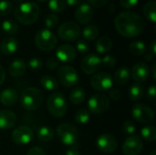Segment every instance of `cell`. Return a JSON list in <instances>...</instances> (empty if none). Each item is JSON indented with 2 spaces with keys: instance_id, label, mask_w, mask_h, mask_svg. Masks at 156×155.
<instances>
[{
  "instance_id": "obj_1",
  "label": "cell",
  "mask_w": 156,
  "mask_h": 155,
  "mask_svg": "<svg viewBox=\"0 0 156 155\" xmlns=\"http://www.w3.org/2000/svg\"><path fill=\"white\" fill-rule=\"evenodd\" d=\"M114 26L117 32L122 37H134L144 32L145 23L138 14L133 11H125L115 17Z\"/></svg>"
},
{
  "instance_id": "obj_2",
  "label": "cell",
  "mask_w": 156,
  "mask_h": 155,
  "mask_svg": "<svg viewBox=\"0 0 156 155\" xmlns=\"http://www.w3.org/2000/svg\"><path fill=\"white\" fill-rule=\"evenodd\" d=\"M40 8L35 2L20 3L14 11L15 18L22 25H32L39 17Z\"/></svg>"
},
{
  "instance_id": "obj_3",
  "label": "cell",
  "mask_w": 156,
  "mask_h": 155,
  "mask_svg": "<svg viewBox=\"0 0 156 155\" xmlns=\"http://www.w3.org/2000/svg\"><path fill=\"white\" fill-rule=\"evenodd\" d=\"M43 92L36 87H28L25 89L20 96V103L22 107L27 111H36L43 103Z\"/></svg>"
},
{
  "instance_id": "obj_4",
  "label": "cell",
  "mask_w": 156,
  "mask_h": 155,
  "mask_svg": "<svg viewBox=\"0 0 156 155\" xmlns=\"http://www.w3.org/2000/svg\"><path fill=\"white\" fill-rule=\"evenodd\" d=\"M47 108L48 112L55 118L63 117L68 110L65 96L60 92H54L48 97Z\"/></svg>"
},
{
  "instance_id": "obj_5",
  "label": "cell",
  "mask_w": 156,
  "mask_h": 155,
  "mask_svg": "<svg viewBox=\"0 0 156 155\" xmlns=\"http://www.w3.org/2000/svg\"><path fill=\"white\" fill-rule=\"evenodd\" d=\"M58 140L66 146H74L78 141V129L71 123L64 122L59 124L56 129Z\"/></svg>"
},
{
  "instance_id": "obj_6",
  "label": "cell",
  "mask_w": 156,
  "mask_h": 155,
  "mask_svg": "<svg viewBox=\"0 0 156 155\" xmlns=\"http://www.w3.org/2000/svg\"><path fill=\"white\" fill-rule=\"evenodd\" d=\"M36 46L42 51H51L58 45V38L55 34L47 28L39 30L35 37Z\"/></svg>"
},
{
  "instance_id": "obj_7",
  "label": "cell",
  "mask_w": 156,
  "mask_h": 155,
  "mask_svg": "<svg viewBox=\"0 0 156 155\" xmlns=\"http://www.w3.org/2000/svg\"><path fill=\"white\" fill-rule=\"evenodd\" d=\"M57 76L60 84L66 88L74 87L78 84L80 80V77L77 70L73 67L69 65L60 67L57 72Z\"/></svg>"
},
{
  "instance_id": "obj_8",
  "label": "cell",
  "mask_w": 156,
  "mask_h": 155,
  "mask_svg": "<svg viewBox=\"0 0 156 155\" xmlns=\"http://www.w3.org/2000/svg\"><path fill=\"white\" fill-rule=\"evenodd\" d=\"M80 33V26L72 21L64 22L58 28V36L64 41H75L79 38Z\"/></svg>"
},
{
  "instance_id": "obj_9",
  "label": "cell",
  "mask_w": 156,
  "mask_h": 155,
  "mask_svg": "<svg viewBox=\"0 0 156 155\" xmlns=\"http://www.w3.org/2000/svg\"><path fill=\"white\" fill-rule=\"evenodd\" d=\"M132 115L135 121L144 124H149L154 120V112L149 106L136 103L132 108Z\"/></svg>"
},
{
  "instance_id": "obj_10",
  "label": "cell",
  "mask_w": 156,
  "mask_h": 155,
  "mask_svg": "<svg viewBox=\"0 0 156 155\" xmlns=\"http://www.w3.org/2000/svg\"><path fill=\"white\" fill-rule=\"evenodd\" d=\"M110 107V100L104 94H94L88 100V111L94 114L105 112Z\"/></svg>"
},
{
  "instance_id": "obj_11",
  "label": "cell",
  "mask_w": 156,
  "mask_h": 155,
  "mask_svg": "<svg viewBox=\"0 0 156 155\" xmlns=\"http://www.w3.org/2000/svg\"><path fill=\"white\" fill-rule=\"evenodd\" d=\"M90 85L95 90L105 91L112 88L113 79L110 73L100 72L92 76L90 79Z\"/></svg>"
},
{
  "instance_id": "obj_12",
  "label": "cell",
  "mask_w": 156,
  "mask_h": 155,
  "mask_svg": "<svg viewBox=\"0 0 156 155\" xmlns=\"http://www.w3.org/2000/svg\"><path fill=\"white\" fill-rule=\"evenodd\" d=\"M96 147L101 153H111L115 152L118 148V142L113 135L109 133H103L97 138Z\"/></svg>"
},
{
  "instance_id": "obj_13",
  "label": "cell",
  "mask_w": 156,
  "mask_h": 155,
  "mask_svg": "<svg viewBox=\"0 0 156 155\" xmlns=\"http://www.w3.org/2000/svg\"><path fill=\"white\" fill-rule=\"evenodd\" d=\"M80 67L87 75L95 74L101 68V58L96 54H88L81 60Z\"/></svg>"
},
{
  "instance_id": "obj_14",
  "label": "cell",
  "mask_w": 156,
  "mask_h": 155,
  "mask_svg": "<svg viewBox=\"0 0 156 155\" xmlns=\"http://www.w3.org/2000/svg\"><path fill=\"white\" fill-rule=\"evenodd\" d=\"M144 148L142 139L138 135L129 136L122 144V152L125 155H139Z\"/></svg>"
},
{
  "instance_id": "obj_15",
  "label": "cell",
  "mask_w": 156,
  "mask_h": 155,
  "mask_svg": "<svg viewBox=\"0 0 156 155\" xmlns=\"http://www.w3.org/2000/svg\"><path fill=\"white\" fill-rule=\"evenodd\" d=\"M33 138V132L28 126H19L11 133V139L17 145L27 144Z\"/></svg>"
},
{
  "instance_id": "obj_16",
  "label": "cell",
  "mask_w": 156,
  "mask_h": 155,
  "mask_svg": "<svg viewBox=\"0 0 156 155\" xmlns=\"http://www.w3.org/2000/svg\"><path fill=\"white\" fill-rule=\"evenodd\" d=\"M74 16H75L76 20L80 24L87 25L93 19L94 13H93L92 7L89 4L83 3L77 6Z\"/></svg>"
},
{
  "instance_id": "obj_17",
  "label": "cell",
  "mask_w": 156,
  "mask_h": 155,
  "mask_svg": "<svg viewBox=\"0 0 156 155\" xmlns=\"http://www.w3.org/2000/svg\"><path fill=\"white\" fill-rule=\"evenodd\" d=\"M76 56H77L76 49L74 48V47L69 44H63L59 46L56 50V58L58 61L64 63H69L73 61Z\"/></svg>"
},
{
  "instance_id": "obj_18",
  "label": "cell",
  "mask_w": 156,
  "mask_h": 155,
  "mask_svg": "<svg viewBox=\"0 0 156 155\" xmlns=\"http://www.w3.org/2000/svg\"><path fill=\"white\" fill-rule=\"evenodd\" d=\"M151 71L148 65L144 62H137L133 65L131 76L137 82H144L150 76Z\"/></svg>"
},
{
  "instance_id": "obj_19",
  "label": "cell",
  "mask_w": 156,
  "mask_h": 155,
  "mask_svg": "<svg viewBox=\"0 0 156 155\" xmlns=\"http://www.w3.org/2000/svg\"><path fill=\"white\" fill-rule=\"evenodd\" d=\"M16 114L9 110H1L0 111V129L1 130H9L13 128L16 123Z\"/></svg>"
},
{
  "instance_id": "obj_20",
  "label": "cell",
  "mask_w": 156,
  "mask_h": 155,
  "mask_svg": "<svg viewBox=\"0 0 156 155\" xmlns=\"http://www.w3.org/2000/svg\"><path fill=\"white\" fill-rule=\"evenodd\" d=\"M18 100V93L16 90L7 88L0 92V102L5 107L14 106Z\"/></svg>"
},
{
  "instance_id": "obj_21",
  "label": "cell",
  "mask_w": 156,
  "mask_h": 155,
  "mask_svg": "<svg viewBox=\"0 0 156 155\" xmlns=\"http://www.w3.org/2000/svg\"><path fill=\"white\" fill-rule=\"evenodd\" d=\"M17 49H18V41L15 37H5L0 43V51L6 56L15 54Z\"/></svg>"
},
{
  "instance_id": "obj_22",
  "label": "cell",
  "mask_w": 156,
  "mask_h": 155,
  "mask_svg": "<svg viewBox=\"0 0 156 155\" xmlns=\"http://www.w3.org/2000/svg\"><path fill=\"white\" fill-rule=\"evenodd\" d=\"M27 70V65L24 60L21 58H17L13 60L8 67V73L12 77H20L25 74Z\"/></svg>"
},
{
  "instance_id": "obj_23",
  "label": "cell",
  "mask_w": 156,
  "mask_h": 155,
  "mask_svg": "<svg viewBox=\"0 0 156 155\" xmlns=\"http://www.w3.org/2000/svg\"><path fill=\"white\" fill-rule=\"evenodd\" d=\"M131 78V71L127 67H121L114 74V80L118 85L126 84Z\"/></svg>"
},
{
  "instance_id": "obj_24",
  "label": "cell",
  "mask_w": 156,
  "mask_h": 155,
  "mask_svg": "<svg viewBox=\"0 0 156 155\" xmlns=\"http://www.w3.org/2000/svg\"><path fill=\"white\" fill-rule=\"evenodd\" d=\"M112 48V41L108 37H100L95 44L96 51L99 54H104L109 52Z\"/></svg>"
},
{
  "instance_id": "obj_25",
  "label": "cell",
  "mask_w": 156,
  "mask_h": 155,
  "mask_svg": "<svg viewBox=\"0 0 156 155\" xmlns=\"http://www.w3.org/2000/svg\"><path fill=\"white\" fill-rule=\"evenodd\" d=\"M40 84L41 86L47 90H49V91H54V90H57L58 89V80L50 76V75H43L41 78H40Z\"/></svg>"
},
{
  "instance_id": "obj_26",
  "label": "cell",
  "mask_w": 156,
  "mask_h": 155,
  "mask_svg": "<svg viewBox=\"0 0 156 155\" xmlns=\"http://www.w3.org/2000/svg\"><path fill=\"white\" fill-rule=\"evenodd\" d=\"M144 16L149 21L155 23L156 22V2L155 1H149L147 2L143 8Z\"/></svg>"
},
{
  "instance_id": "obj_27",
  "label": "cell",
  "mask_w": 156,
  "mask_h": 155,
  "mask_svg": "<svg viewBox=\"0 0 156 155\" xmlns=\"http://www.w3.org/2000/svg\"><path fill=\"white\" fill-rule=\"evenodd\" d=\"M1 29L2 31L8 36H13L17 33L19 26L17 23L13 19H5L1 23Z\"/></svg>"
},
{
  "instance_id": "obj_28",
  "label": "cell",
  "mask_w": 156,
  "mask_h": 155,
  "mask_svg": "<svg viewBox=\"0 0 156 155\" xmlns=\"http://www.w3.org/2000/svg\"><path fill=\"white\" fill-rule=\"evenodd\" d=\"M85 100V90L81 87H77L73 89L69 94V100L75 104L80 105Z\"/></svg>"
},
{
  "instance_id": "obj_29",
  "label": "cell",
  "mask_w": 156,
  "mask_h": 155,
  "mask_svg": "<svg viewBox=\"0 0 156 155\" xmlns=\"http://www.w3.org/2000/svg\"><path fill=\"white\" fill-rule=\"evenodd\" d=\"M128 95L131 100L133 101H137L141 100L144 97V88L142 85L139 83H134L133 84L129 90H128Z\"/></svg>"
},
{
  "instance_id": "obj_30",
  "label": "cell",
  "mask_w": 156,
  "mask_h": 155,
  "mask_svg": "<svg viewBox=\"0 0 156 155\" xmlns=\"http://www.w3.org/2000/svg\"><path fill=\"white\" fill-rule=\"evenodd\" d=\"M100 34V30L95 25H87L82 30V36L86 40H95Z\"/></svg>"
},
{
  "instance_id": "obj_31",
  "label": "cell",
  "mask_w": 156,
  "mask_h": 155,
  "mask_svg": "<svg viewBox=\"0 0 156 155\" xmlns=\"http://www.w3.org/2000/svg\"><path fill=\"white\" fill-rule=\"evenodd\" d=\"M140 133H141L142 138L146 142L153 143L156 140V129L154 126L146 125L141 129Z\"/></svg>"
},
{
  "instance_id": "obj_32",
  "label": "cell",
  "mask_w": 156,
  "mask_h": 155,
  "mask_svg": "<svg viewBox=\"0 0 156 155\" xmlns=\"http://www.w3.org/2000/svg\"><path fill=\"white\" fill-rule=\"evenodd\" d=\"M37 136L41 142H50L54 137V132L48 126H42L37 130Z\"/></svg>"
},
{
  "instance_id": "obj_33",
  "label": "cell",
  "mask_w": 156,
  "mask_h": 155,
  "mask_svg": "<svg viewBox=\"0 0 156 155\" xmlns=\"http://www.w3.org/2000/svg\"><path fill=\"white\" fill-rule=\"evenodd\" d=\"M129 48H130V51L132 52V54H133L135 56H142L146 51L145 44L140 40H136V41L132 42L130 44Z\"/></svg>"
},
{
  "instance_id": "obj_34",
  "label": "cell",
  "mask_w": 156,
  "mask_h": 155,
  "mask_svg": "<svg viewBox=\"0 0 156 155\" xmlns=\"http://www.w3.org/2000/svg\"><path fill=\"white\" fill-rule=\"evenodd\" d=\"M48 7L54 14H59L66 9L67 4L65 0H49Z\"/></svg>"
},
{
  "instance_id": "obj_35",
  "label": "cell",
  "mask_w": 156,
  "mask_h": 155,
  "mask_svg": "<svg viewBox=\"0 0 156 155\" xmlns=\"http://www.w3.org/2000/svg\"><path fill=\"white\" fill-rule=\"evenodd\" d=\"M90 112L86 109H80L75 113V122L80 125H84L90 121Z\"/></svg>"
},
{
  "instance_id": "obj_36",
  "label": "cell",
  "mask_w": 156,
  "mask_h": 155,
  "mask_svg": "<svg viewBox=\"0 0 156 155\" xmlns=\"http://www.w3.org/2000/svg\"><path fill=\"white\" fill-rule=\"evenodd\" d=\"M58 17L56 14L54 13H50L48 14L46 18H45V26L47 27V29H52L55 28L56 26H58Z\"/></svg>"
},
{
  "instance_id": "obj_37",
  "label": "cell",
  "mask_w": 156,
  "mask_h": 155,
  "mask_svg": "<svg viewBox=\"0 0 156 155\" xmlns=\"http://www.w3.org/2000/svg\"><path fill=\"white\" fill-rule=\"evenodd\" d=\"M13 5L9 0H0V16H5L12 12Z\"/></svg>"
},
{
  "instance_id": "obj_38",
  "label": "cell",
  "mask_w": 156,
  "mask_h": 155,
  "mask_svg": "<svg viewBox=\"0 0 156 155\" xmlns=\"http://www.w3.org/2000/svg\"><path fill=\"white\" fill-rule=\"evenodd\" d=\"M117 63V59L112 55H106L103 58H101V66H104L105 68L111 69L113 68Z\"/></svg>"
},
{
  "instance_id": "obj_39",
  "label": "cell",
  "mask_w": 156,
  "mask_h": 155,
  "mask_svg": "<svg viewBox=\"0 0 156 155\" xmlns=\"http://www.w3.org/2000/svg\"><path fill=\"white\" fill-rule=\"evenodd\" d=\"M122 131L127 135H130V136L131 135H133V133L136 131L135 124L132 121H126L122 124Z\"/></svg>"
},
{
  "instance_id": "obj_40",
  "label": "cell",
  "mask_w": 156,
  "mask_h": 155,
  "mask_svg": "<svg viewBox=\"0 0 156 155\" xmlns=\"http://www.w3.org/2000/svg\"><path fill=\"white\" fill-rule=\"evenodd\" d=\"M43 67V62L40 58H33L28 61V68L30 70L33 71H37L39 69H41Z\"/></svg>"
},
{
  "instance_id": "obj_41",
  "label": "cell",
  "mask_w": 156,
  "mask_h": 155,
  "mask_svg": "<svg viewBox=\"0 0 156 155\" xmlns=\"http://www.w3.org/2000/svg\"><path fill=\"white\" fill-rule=\"evenodd\" d=\"M78 52H80V54H86L88 53L90 48H89V44L83 40V39H80V40H78L77 41V44H76V48Z\"/></svg>"
},
{
  "instance_id": "obj_42",
  "label": "cell",
  "mask_w": 156,
  "mask_h": 155,
  "mask_svg": "<svg viewBox=\"0 0 156 155\" xmlns=\"http://www.w3.org/2000/svg\"><path fill=\"white\" fill-rule=\"evenodd\" d=\"M146 95H147V99L152 101V102H154L156 99V87L154 85H152L148 88L147 90V92H146Z\"/></svg>"
},
{
  "instance_id": "obj_43",
  "label": "cell",
  "mask_w": 156,
  "mask_h": 155,
  "mask_svg": "<svg viewBox=\"0 0 156 155\" xmlns=\"http://www.w3.org/2000/svg\"><path fill=\"white\" fill-rule=\"evenodd\" d=\"M139 0H120V4L123 8H132L138 4Z\"/></svg>"
},
{
  "instance_id": "obj_44",
  "label": "cell",
  "mask_w": 156,
  "mask_h": 155,
  "mask_svg": "<svg viewBox=\"0 0 156 155\" xmlns=\"http://www.w3.org/2000/svg\"><path fill=\"white\" fill-rule=\"evenodd\" d=\"M58 64H59V62L56 58H50L47 61V68L49 70H54L58 67Z\"/></svg>"
},
{
  "instance_id": "obj_45",
  "label": "cell",
  "mask_w": 156,
  "mask_h": 155,
  "mask_svg": "<svg viewBox=\"0 0 156 155\" xmlns=\"http://www.w3.org/2000/svg\"><path fill=\"white\" fill-rule=\"evenodd\" d=\"M109 0H89L90 2V6H94V7H102L105 5H107Z\"/></svg>"
},
{
  "instance_id": "obj_46",
  "label": "cell",
  "mask_w": 156,
  "mask_h": 155,
  "mask_svg": "<svg viewBox=\"0 0 156 155\" xmlns=\"http://www.w3.org/2000/svg\"><path fill=\"white\" fill-rule=\"evenodd\" d=\"M27 155H46V153L39 147H33L28 150Z\"/></svg>"
},
{
  "instance_id": "obj_47",
  "label": "cell",
  "mask_w": 156,
  "mask_h": 155,
  "mask_svg": "<svg viewBox=\"0 0 156 155\" xmlns=\"http://www.w3.org/2000/svg\"><path fill=\"white\" fill-rule=\"evenodd\" d=\"M110 97L113 100H119L121 99V97H122V93L117 89H111V90H110Z\"/></svg>"
},
{
  "instance_id": "obj_48",
  "label": "cell",
  "mask_w": 156,
  "mask_h": 155,
  "mask_svg": "<svg viewBox=\"0 0 156 155\" xmlns=\"http://www.w3.org/2000/svg\"><path fill=\"white\" fill-rule=\"evenodd\" d=\"M65 155H80V151H79V150L75 147V145H74V146L69 147V148L66 151Z\"/></svg>"
},
{
  "instance_id": "obj_49",
  "label": "cell",
  "mask_w": 156,
  "mask_h": 155,
  "mask_svg": "<svg viewBox=\"0 0 156 155\" xmlns=\"http://www.w3.org/2000/svg\"><path fill=\"white\" fill-rule=\"evenodd\" d=\"M5 71L3 66L0 64V86L5 82Z\"/></svg>"
},
{
  "instance_id": "obj_50",
  "label": "cell",
  "mask_w": 156,
  "mask_h": 155,
  "mask_svg": "<svg viewBox=\"0 0 156 155\" xmlns=\"http://www.w3.org/2000/svg\"><path fill=\"white\" fill-rule=\"evenodd\" d=\"M149 50H150V52H149V53H151L153 56H155L156 55V41L155 40H153V41H152V43L150 44Z\"/></svg>"
},
{
  "instance_id": "obj_51",
  "label": "cell",
  "mask_w": 156,
  "mask_h": 155,
  "mask_svg": "<svg viewBox=\"0 0 156 155\" xmlns=\"http://www.w3.org/2000/svg\"><path fill=\"white\" fill-rule=\"evenodd\" d=\"M66 1V4L67 5H69V6H78L80 3V0H65Z\"/></svg>"
},
{
  "instance_id": "obj_52",
  "label": "cell",
  "mask_w": 156,
  "mask_h": 155,
  "mask_svg": "<svg viewBox=\"0 0 156 155\" xmlns=\"http://www.w3.org/2000/svg\"><path fill=\"white\" fill-rule=\"evenodd\" d=\"M152 75H153V79L155 80V79H156V64L155 63L153 65V71H152Z\"/></svg>"
},
{
  "instance_id": "obj_53",
  "label": "cell",
  "mask_w": 156,
  "mask_h": 155,
  "mask_svg": "<svg viewBox=\"0 0 156 155\" xmlns=\"http://www.w3.org/2000/svg\"><path fill=\"white\" fill-rule=\"evenodd\" d=\"M153 57H154V56H153L151 53H149V54H146V55L144 56V59H145L146 61H150V60H152Z\"/></svg>"
},
{
  "instance_id": "obj_54",
  "label": "cell",
  "mask_w": 156,
  "mask_h": 155,
  "mask_svg": "<svg viewBox=\"0 0 156 155\" xmlns=\"http://www.w3.org/2000/svg\"><path fill=\"white\" fill-rule=\"evenodd\" d=\"M150 155H156V151H153V152L150 153Z\"/></svg>"
},
{
  "instance_id": "obj_55",
  "label": "cell",
  "mask_w": 156,
  "mask_h": 155,
  "mask_svg": "<svg viewBox=\"0 0 156 155\" xmlns=\"http://www.w3.org/2000/svg\"><path fill=\"white\" fill-rule=\"evenodd\" d=\"M14 1H15L16 3H18V4H20V2H21L22 0H14Z\"/></svg>"
},
{
  "instance_id": "obj_56",
  "label": "cell",
  "mask_w": 156,
  "mask_h": 155,
  "mask_svg": "<svg viewBox=\"0 0 156 155\" xmlns=\"http://www.w3.org/2000/svg\"><path fill=\"white\" fill-rule=\"evenodd\" d=\"M37 1H38V2H42V3H43V2H46L47 0H37Z\"/></svg>"
}]
</instances>
